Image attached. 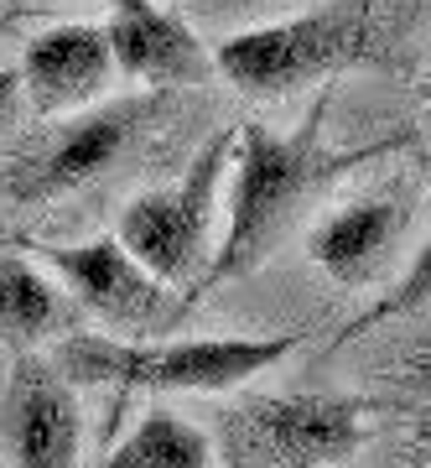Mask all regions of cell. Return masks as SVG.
<instances>
[{"instance_id": "cell-1", "label": "cell", "mask_w": 431, "mask_h": 468, "mask_svg": "<svg viewBox=\"0 0 431 468\" xmlns=\"http://www.w3.org/2000/svg\"><path fill=\"white\" fill-rule=\"evenodd\" d=\"M328 110H332V89H322L317 104L307 110V120L291 135H276L260 120L234 125V151L239 156H234L229 224H224V239L208 255V266L183 286L177 313H172V328L187 313H198L218 286H229V282H239V276L266 266L270 255L281 250L286 234L301 224V214L338 177H349V172L380 162L390 151L411 146V131H395V135H384V141H369V146H328V135H322Z\"/></svg>"}, {"instance_id": "cell-2", "label": "cell", "mask_w": 431, "mask_h": 468, "mask_svg": "<svg viewBox=\"0 0 431 468\" xmlns=\"http://www.w3.org/2000/svg\"><path fill=\"white\" fill-rule=\"evenodd\" d=\"M297 334L260 338H177V344H125L104 334H63L47 365L68 385H104L115 390V417L135 396H203V390H239L245 380L266 375L301 344Z\"/></svg>"}, {"instance_id": "cell-3", "label": "cell", "mask_w": 431, "mask_h": 468, "mask_svg": "<svg viewBox=\"0 0 431 468\" xmlns=\"http://www.w3.org/2000/svg\"><path fill=\"white\" fill-rule=\"evenodd\" d=\"M380 411L390 406L369 396L239 390L214 411V448L224 468H338L369 442Z\"/></svg>"}, {"instance_id": "cell-4", "label": "cell", "mask_w": 431, "mask_h": 468, "mask_svg": "<svg viewBox=\"0 0 431 468\" xmlns=\"http://www.w3.org/2000/svg\"><path fill=\"white\" fill-rule=\"evenodd\" d=\"M214 73L255 100H286L297 89L328 84L343 68L380 58V11L374 0H332L301 16L249 27L224 37L214 52Z\"/></svg>"}, {"instance_id": "cell-5", "label": "cell", "mask_w": 431, "mask_h": 468, "mask_svg": "<svg viewBox=\"0 0 431 468\" xmlns=\"http://www.w3.org/2000/svg\"><path fill=\"white\" fill-rule=\"evenodd\" d=\"M229 156H234V131H218L187 162L177 183L151 187V193H141L120 208L115 239L172 292L203 271L208 229H214V208H218V183L229 172Z\"/></svg>"}, {"instance_id": "cell-6", "label": "cell", "mask_w": 431, "mask_h": 468, "mask_svg": "<svg viewBox=\"0 0 431 468\" xmlns=\"http://www.w3.org/2000/svg\"><path fill=\"white\" fill-rule=\"evenodd\" d=\"M166 94L172 89H141V94H120V100H104L94 110L73 115L32 156H21L11 167L5 193L16 203H47V198H63V193L83 187L89 177H100L120 151L162 115Z\"/></svg>"}, {"instance_id": "cell-7", "label": "cell", "mask_w": 431, "mask_h": 468, "mask_svg": "<svg viewBox=\"0 0 431 468\" xmlns=\"http://www.w3.org/2000/svg\"><path fill=\"white\" fill-rule=\"evenodd\" d=\"M37 261H47L58 276L68 282L73 302L89 307L94 318L115 323L125 334H156L172 328L177 313V292L166 282H156L141 261H135L115 234L89 239V245H26Z\"/></svg>"}, {"instance_id": "cell-8", "label": "cell", "mask_w": 431, "mask_h": 468, "mask_svg": "<svg viewBox=\"0 0 431 468\" xmlns=\"http://www.w3.org/2000/svg\"><path fill=\"white\" fill-rule=\"evenodd\" d=\"M0 442L16 468H79V390L32 349H16V365L0 396Z\"/></svg>"}, {"instance_id": "cell-9", "label": "cell", "mask_w": 431, "mask_h": 468, "mask_svg": "<svg viewBox=\"0 0 431 468\" xmlns=\"http://www.w3.org/2000/svg\"><path fill=\"white\" fill-rule=\"evenodd\" d=\"M104 37H110L115 73L141 79L151 89H198L214 79L208 48L183 16H172L156 0H115Z\"/></svg>"}, {"instance_id": "cell-10", "label": "cell", "mask_w": 431, "mask_h": 468, "mask_svg": "<svg viewBox=\"0 0 431 468\" xmlns=\"http://www.w3.org/2000/svg\"><path fill=\"white\" fill-rule=\"evenodd\" d=\"M110 79H115V58H110L104 27L63 21L21 48L16 84L26 89L37 115H68V110L94 104L110 89Z\"/></svg>"}, {"instance_id": "cell-11", "label": "cell", "mask_w": 431, "mask_h": 468, "mask_svg": "<svg viewBox=\"0 0 431 468\" xmlns=\"http://www.w3.org/2000/svg\"><path fill=\"white\" fill-rule=\"evenodd\" d=\"M405 224V208L395 198H359L322 214L307 229V255L328 271L332 282L343 286H364L380 276V266L390 261Z\"/></svg>"}, {"instance_id": "cell-12", "label": "cell", "mask_w": 431, "mask_h": 468, "mask_svg": "<svg viewBox=\"0 0 431 468\" xmlns=\"http://www.w3.org/2000/svg\"><path fill=\"white\" fill-rule=\"evenodd\" d=\"M79 307L26 261L0 250V338L11 349H32L52 334H73Z\"/></svg>"}, {"instance_id": "cell-13", "label": "cell", "mask_w": 431, "mask_h": 468, "mask_svg": "<svg viewBox=\"0 0 431 468\" xmlns=\"http://www.w3.org/2000/svg\"><path fill=\"white\" fill-rule=\"evenodd\" d=\"M94 468H214V442L172 406H151Z\"/></svg>"}, {"instance_id": "cell-14", "label": "cell", "mask_w": 431, "mask_h": 468, "mask_svg": "<svg viewBox=\"0 0 431 468\" xmlns=\"http://www.w3.org/2000/svg\"><path fill=\"white\" fill-rule=\"evenodd\" d=\"M26 21H32V11H26V5H0V37L21 32Z\"/></svg>"}, {"instance_id": "cell-15", "label": "cell", "mask_w": 431, "mask_h": 468, "mask_svg": "<svg viewBox=\"0 0 431 468\" xmlns=\"http://www.w3.org/2000/svg\"><path fill=\"white\" fill-rule=\"evenodd\" d=\"M11 89H16V68H0V104H11Z\"/></svg>"}, {"instance_id": "cell-16", "label": "cell", "mask_w": 431, "mask_h": 468, "mask_svg": "<svg viewBox=\"0 0 431 468\" xmlns=\"http://www.w3.org/2000/svg\"><path fill=\"white\" fill-rule=\"evenodd\" d=\"M0 239H11V234H5V224H0Z\"/></svg>"}]
</instances>
